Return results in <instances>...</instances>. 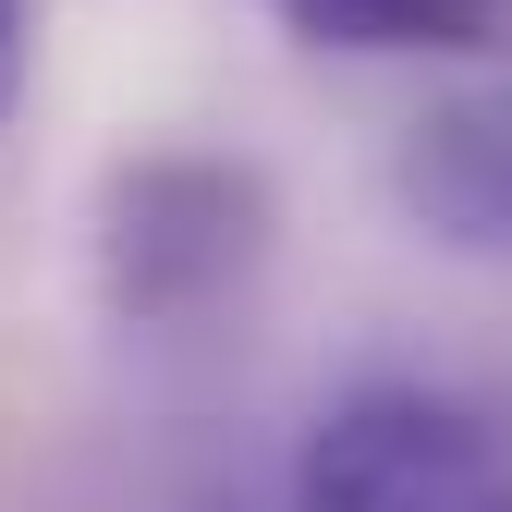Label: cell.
Listing matches in <instances>:
<instances>
[{"label": "cell", "instance_id": "1", "mask_svg": "<svg viewBox=\"0 0 512 512\" xmlns=\"http://www.w3.org/2000/svg\"><path fill=\"white\" fill-rule=\"evenodd\" d=\"M269 232H281V196H269L256 159H232V147H135V159L98 171V220H86L98 305L122 330H208L220 305L256 293Z\"/></svg>", "mask_w": 512, "mask_h": 512}, {"label": "cell", "instance_id": "2", "mask_svg": "<svg viewBox=\"0 0 512 512\" xmlns=\"http://www.w3.org/2000/svg\"><path fill=\"white\" fill-rule=\"evenodd\" d=\"M293 512H512V452L427 378H366L305 427Z\"/></svg>", "mask_w": 512, "mask_h": 512}, {"label": "cell", "instance_id": "3", "mask_svg": "<svg viewBox=\"0 0 512 512\" xmlns=\"http://www.w3.org/2000/svg\"><path fill=\"white\" fill-rule=\"evenodd\" d=\"M391 208L439 244L476 256V269H512V74H476L452 98H427L391 147Z\"/></svg>", "mask_w": 512, "mask_h": 512}, {"label": "cell", "instance_id": "4", "mask_svg": "<svg viewBox=\"0 0 512 512\" xmlns=\"http://www.w3.org/2000/svg\"><path fill=\"white\" fill-rule=\"evenodd\" d=\"M305 49L342 61H488L512 49V0H269Z\"/></svg>", "mask_w": 512, "mask_h": 512}, {"label": "cell", "instance_id": "5", "mask_svg": "<svg viewBox=\"0 0 512 512\" xmlns=\"http://www.w3.org/2000/svg\"><path fill=\"white\" fill-rule=\"evenodd\" d=\"M25 74H37V25H25V0H0V135L25 110Z\"/></svg>", "mask_w": 512, "mask_h": 512}]
</instances>
